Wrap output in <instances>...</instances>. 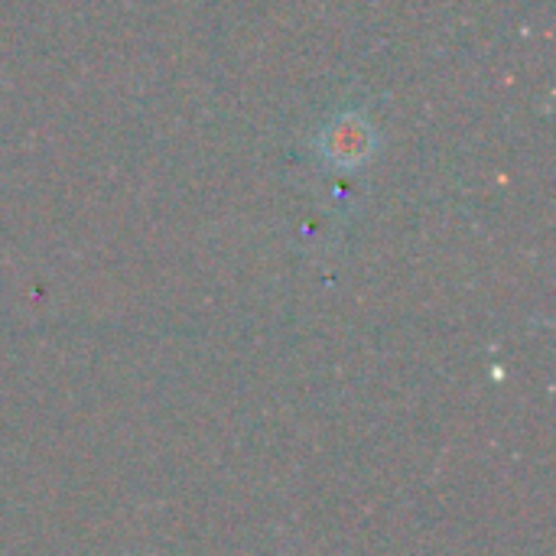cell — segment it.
Masks as SVG:
<instances>
[{
  "label": "cell",
  "mask_w": 556,
  "mask_h": 556,
  "mask_svg": "<svg viewBox=\"0 0 556 556\" xmlns=\"http://www.w3.org/2000/svg\"><path fill=\"white\" fill-rule=\"evenodd\" d=\"M316 153L329 169L352 173L378 153V130L362 111H342L316 134Z\"/></svg>",
  "instance_id": "obj_1"
}]
</instances>
